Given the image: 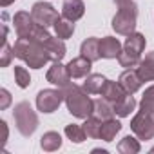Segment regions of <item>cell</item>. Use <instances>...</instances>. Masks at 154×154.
I'll use <instances>...</instances> for the list:
<instances>
[{
	"label": "cell",
	"mask_w": 154,
	"mask_h": 154,
	"mask_svg": "<svg viewBox=\"0 0 154 154\" xmlns=\"http://www.w3.org/2000/svg\"><path fill=\"white\" fill-rule=\"evenodd\" d=\"M63 96H65L63 102L67 105V111L74 118L85 120V118H89V116L94 114V100H91L89 93L84 87L69 84L63 89Z\"/></svg>",
	"instance_id": "obj_1"
},
{
	"label": "cell",
	"mask_w": 154,
	"mask_h": 154,
	"mask_svg": "<svg viewBox=\"0 0 154 154\" xmlns=\"http://www.w3.org/2000/svg\"><path fill=\"white\" fill-rule=\"evenodd\" d=\"M13 53L31 69H42L47 62H51L49 51L33 38H18L13 45Z\"/></svg>",
	"instance_id": "obj_2"
},
{
	"label": "cell",
	"mask_w": 154,
	"mask_h": 154,
	"mask_svg": "<svg viewBox=\"0 0 154 154\" xmlns=\"http://www.w3.org/2000/svg\"><path fill=\"white\" fill-rule=\"evenodd\" d=\"M145 36L141 33H131L127 38H125V44H123V49L118 56V62L122 67H127V69H132L140 63L141 60V53L145 49Z\"/></svg>",
	"instance_id": "obj_3"
},
{
	"label": "cell",
	"mask_w": 154,
	"mask_h": 154,
	"mask_svg": "<svg viewBox=\"0 0 154 154\" xmlns=\"http://www.w3.org/2000/svg\"><path fill=\"white\" fill-rule=\"evenodd\" d=\"M136 20H138V6L131 0V2L118 6V11L112 18V29L118 35L129 36L136 29Z\"/></svg>",
	"instance_id": "obj_4"
},
{
	"label": "cell",
	"mask_w": 154,
	"mask_h": 154,
	"mask_svg": "<svg viewBox=\"0 0 154 154\" xmlns=\"http://www.w3.org/2000/svg\"><path fill=\"white\" fill-rule=\"evenodd\" d=\"M13 118H15L18 132L22 136H26V138H29L38 127V116H36V112L33 111V107L27 102H20V103L15 105Z\"/></svg>",
	"instance_id": "obj_5"
},
{
	"label": "cell",
	"mask_w": 154,
	"mask_h": 154,
	"mask_svg": "<svg viewBox=\"0 0 154 154\" xmlns=\"http://www.w3.org/2000/svg\"><path fill=\"white\" fill-rule=\"evenodd\" d=\"M63 89H42L36 94V109L44 114H51L54 112L60 103L63 102Z\"/></svg>",
	"instance_id": "obj_6"
},
{
	"label": "cell",
	"mask_w": 154,
	"mask_h": 154,
	"mask_svg": "<svg viewBox=\"0 0 154 154\" xmlns=\"http://www.w3.org/2000/svg\"><path fill=\"white\" fill-rule=\"evenodd\" d=\"M131 131L138 136V140H152L154 138V116L145 111H140L131 120Z\"/></svg>",
	"instance_id": "obj_7"
},
{
	"label": "cell",
	"mask_w": 154,
	"mask_h": 154,
	"mask_svg": "<svg viewBox=\"0 0 154 154\" xmlns=\"http://www.w3.org/2000/svg\"><path fill=\"white\" fill-rule=\"evenodd\" d=\"M31 15H33V18H35L36 24H40V26H44L47 29L53 27L54 20L60 17L58 11L51 4H47V2H36L33 6V9H31Z\"/></svg>",
	"instance_id": "obj_8"
},
{
	"label": "cell",
	"mask_w": 154,
	"mask_h": 154,
	"mask_svg": "<svg viewBox=\"0 0 154 154\" xmlns=\"http://www.w3.org/2000/svg\"><path fill=\"white\" fill-rule=\"evenodd\" d=\"M45 78H47L49 84H53V85H56V87H60V89H65V87L71 84V80H72L71 74H69V71H67V65H62L60 62H54V63L49 67Z\"/></svg>",
	"instance_id": "obj_9"
},
{
	"label": "cell",
	"mask_w": 154,
	"mask_h": 154,
	"mask_svg": "<svg viewBox=\"0 0 154 154\" xmlns=\"http://www.w3.org/2000/svg\"><path fill=\"white\" fill-rule=\"evenodd\" d=\"M13 24H15V31H17L18 38H29L33 29H35V26H36L33 15L27 13V11H18L13 17Z\"/></svg>",
	"instance_id": "obj_10"
},
{
	"label": "cell",
	"mask_w": 154,
	"mask_h": 154,
	"mask_svg": "<svg viewBox=\"0 0 154 154\" xmlns=\"http://www.w3.org/2000/svg\"><path fill=\"white\" fill-rule=\"evenodd\" d=\"M91 67H93V62L85 56H76L72 58L69 63H67V71L71 74V78L78 80V78H85V76L91 74Z\"/></svg>",
	"instance_id": "obj_11"
},
{
	"label": "cell",
	"mask_w": 154,
	"mask_h": 154,
	"mask_svg": "<svg viewBox=\"0 0 154 154\" xmlns=\"http://www.w3.org/2000/svg\"><path fill=\"white\" fill-rule=\"evenodd\" d=\"M122 49H123V45H122V42L118 38H114V36L100 38V56L102 58H107V60L118 58Z\"/></svg>",
	"instance_id": "obj_12"
},
{
	"label": "cell",
	"mask_w": 154,
	"mask_h": 154,
	"mask_svg": "<svg viewBox=\"0 0 154 154\" xmlns=\"http://www.w3.org/2000/svg\"><path fill=\"white\" fill-rule=\"evenodd\" d=\"M118 82H120V85H122L129 94H134L136 91H140V87H141V84H143V80L140 78V74H138L136 69H125V71L120 74Z\"/></svg>",
	"instance_id": "obj_13"
},
{
	"label": "cell",
	"mask_w": 154,
	"mask_h": 154,
	"mask_svg": "<svg viewBox=\"0 0 154 154\" xmlns=\"http://www.w3.org/2000/svg\"><path fill=\"white\" fill-rule=\"evenodd\" d=\"M85 13V4L82 2V0H63L62 4V17L76 22L80 20Z\"/></svg>",
	"instance_id": "obj_14"
},
{
	"label": "cell",
	"mask_w": 154,
	"mask_h": 154,
	"mask_svg": "<svg viewBox=\"0 0 154 154\" xmlns=\"http://www.w3.org/2000/svg\"><path fill=\"white\" fill-rule=\"evenodd\" d=\"M100 94H102V98H105L107 102H111V103H116V102H120V100H122V98L127 94V91H125V89L120 85V82L107 80Z\"/></svg>",
	"instance_id": "obj_15"
},
{
	"label": "cell",
	"mask_w": 154,
	"mask_h": 154,
	"mask_svg": "<svg viewBox=\"0 0 154 154\" xmlns=\"http://www.w3.org/2000/svg\"><path fill=\"white\" fill-rule=\"evenodd\" d=\"M136 71L143 82H152L154 80V53H147L145 58L140 60Z\"/></svg>",
	"instance_id": "obj_16"
},
{
	"label": "cell",
	"mask_w": 154,
	"mask_h": 154,
	"mask_svg": "<svg viewBox=\"0 0 154 154\" xmlns=\"http://www.w3.org/2000/svg\"><path fill=\"white\" fill-rule=\"evenodd\" d=\"M80 53H82V56L89 58L91 62H96V60H100V58H102V56H100V38H96V36L85 38V40L82 42Z\"/></svg>",
	"instance_id": "obj_17"
},
{
	"label": "cell",
	"mask_w": 154,
	"mask_h": 154,
	"mask_svg": "<svg viewBox=\"0 0 154 154\" xmlns=\"http://www.w3.org/2000/svg\"><path fill=\"white\" fill-rule=\"evenodd\" d=\"M53 29H54V35H56L58 38L67 40V38H71L72 33H74V22L69 20V18H65V17H58V18L54 20V24H53Z\"/></svg>",
	"instance_id": "obj_18"
},
{
	"label": "cell",
	"mask_w": 154,
	"mask_h": 154,
	"mask_svg": "<svg viewBox=\"0 0 154 154\" xmlns=\"http://www.w3.org/2000/svg\"><path fill=\"white\" fill-rule=\"evenodd\" d=\"M122 131V123L114 118H109V120H103L102 122V129H100V140L103 141H112L116 138V134Z\"/></svg>",
	"instance_id": "obj_19"
},
{
	"label": "cell",
	"mask_w": 154,
	"mask_h": 154,
	"mask_svg": "<svg viewBox=\"0 0 154 154\" xmlns=\"http://www.w3.org/2000/svg\"><path fill=\"white\" fill-rule=\"evenodd\" d=\"M112 107H114V112H116V116H120V118H125V116H129L134 109H136V100H134V96L132 94H125L120 102H116V103H112Z\"/></svg>",
	"instance_id": "obj_20"
},
{
	"label": "cell",
	"mask_w": 154,
	"mask_h": 154,
	"mask_svg": "<svg viewBox=\"0 0 154 154\" xmlns=\"http://www.w3.org/2000/svg\"><path fill=\"white\" fill-rule=\"evenodd\" d=\"M105 82H107V78L103 74H89V76H85V82H84L82 87L89 94H100L103 85H105Z\"/></svg>",
	"instance_id": "obj_21"
},
{
	"label": "cell",
	"mask_w": 154,
	"mask_h": 154,
	"mask_svg": "<svg viewBox=\"0 0 154 154\" xmlns=\"http://www.w3.org/2000/svg\"><path fill=\"white\" fill-rule=\"evenodd\" d=\"M40 147L45 152H54V150H58L62 147V136L58 132H54V131H49L40 138Z\"/></svg>",
	"instance_id": "obj_22"
},
{
	"label": "cell",
	"mask_w": 154,
	"mask_h": 154,
	"mask_svg": "<svg viewBox=\"0 0 154 154\" xmlns=\"http://www.w3.org/2000/svg\"><path fill=\"white\" fill-rule=\"evenodd\" d=\"M114 107L111 102H107L105 98H98L94 100V116H98L100 120H109L114 118Z\"/></svg>",
	"instance_id": "obj_23"
},
{
	"label": "cell",
	"mask_w": 154,
	"mask_h": 154,
	"mask_svg": "<svg viewBox=\"0 0 154 154\" xmlns=\"http://www.w3.org/2000/svg\"><path fill=\"white\" fill-rule=\"evenodd\" d=\"M118 152L120 154H138L140 150H141V145H140V141L134 138V136H125L120 143H118Z\"/></svg>",
	"instance_id": "obj_24"
},
{
	"label": "cell",
	"mask_w": 154,
	"mask_h": 154,
	"mask_svg": "<svg viewBox=\"0 0 154 154\" xmlns=\"http://www.w3.org/2000/svg\"><path fill=\"white\" fill-rule=\"evenodd\" d=\"M102 122L103 120H100L98 116H89V118H85V122H84V131H85V134L89 136V138H100V129H102Z\"/></svg>",
	"instance_id": "obj_25"
},
{
	"label": "cell",
	"mask_w": 154,
	"mask_h": 154,
	"mask_svg": "<svg viewBox=\"0 0 154 154\" xmlns=\"http://www.w3.org/2000/svg\"><path fill=\"white\" fill-rule=\"evenodd\" d=\"M65 136H67L72 143H84L85 138H87L84 127H82V125H76V123H69V125H65Z\"/></svg>",
	"instance_id": "obj_26"
},
{
	"label": "cell",
	"mask_w": 154,
	"mask_h": 154,
	"mask_svg": "<svg viewBox=\"0 0 154 154\" xmlns=\"http://www.w3.org/2000/svg\"><path fill=\"white\" fill-rule=\"evenodd\" d=\"M140 109L149 112L150 116H154V85L147 87L145 93H143V98L140 102Z\"/></svg>",
	"instance_id": "obj_27"
},
{
	"label": "cell",
	"mask_w": 154,
	"mask_h": 154,
	"mask_svg": "<svg viewBox=\"0 0 154 154\" xmlns=\"http://www.w3.org/2000/svg\"><path fill=\"white\" fill-rule=\"evenodd\" d=\"M15 82L20 89H27L31 85V76H29V71L26 67L15 65Z\"/></svg>",
	"instance_id": "obj_28"
},
{
	"label": "cell",
	"mask_w": 154,
	"mask_h": 154,
	"mask_svg": "<svg viewBox=\"0 0 154 154\" xmlns=\"http://www.w3.org/2000/svg\"><path fill=\"white\" fill-rule=\"evenodd\" d=\"M15 56L13 53V47L9 45L8 40H4V45H2V60H0V67H8L11 63V58Z\"/></svg>",
	"instance_id": "obj_29"
},
{
	"label": "cell",
	"mask_w": 154,
	"mask_h": 154,
	"mask_svg": "<svg viewBox=\"0 0 154 154\" xmlns=\"http://www.w3.org/2000/svg\"><path fill=\"white\" fill-rule=\"evenodd\" d=\"M11 105V94L8 89H0V109H8Z\"/></svg>",
	"instance_id": "obj_30"
},
{
	"label": "cell",
	"mask_w": 154,
	"mask_h": 154,
	"mask_svg": "<svg viewBox=\"0 0 154 154\" xmlns=\"http://www.w3.org/2000/svg\"><path fill=\"white\" fill-rule=\"evenodd\" d=\"M0 127H2V131H4V138H2V141L6 143V141H8V134H9V131H8V123L2 120V122H0Z\"/></svg>",
	"instance_id": "obj_31"
},
{
	"label": "cell",
	"mask_w": 154,
	"mask_h": 154,
	"mask_svg": "<svg viewBox=\"0 0 154 154\" xmlns=\"http://www.w3.org/2000/svg\"><path fill=\"white\" fill-rule=\"evenodd\" d=\"M15 2V0H0V6H2V8H8V6H11Z\"/></svg>",
	"instance_id": "obj_32"
},
{
	"label": "cell",
	"mask_w": 154,
	"mask_h": 154,
	"mask_svg": "<svg viewBox=\"0 0 154 154\" xmlns=\"http://www.w3.org/2000/svg\"><path fill=\"white\" fill-rule=\"evenodd\" d=\"M116 2V6H122V4H125V2H131V0H114Z\"/></svg>",
	"instance_id": "obj_33"
},
{
	"label": "cell",
	"mask_w": 154,
	"mask_h": 154,
	"mask_svg": "<svg viewBox=\"0 0 154 154\" xmlns=\"http://www.w3.org/2000/svg\"><path fill=\"white\" fill-rule=\"evenodd\" d=\"M150 152H152V154H154V147H152V149H150Z\"/></svg>",
	"instance_id": "obj_34"
}]
</instances>
